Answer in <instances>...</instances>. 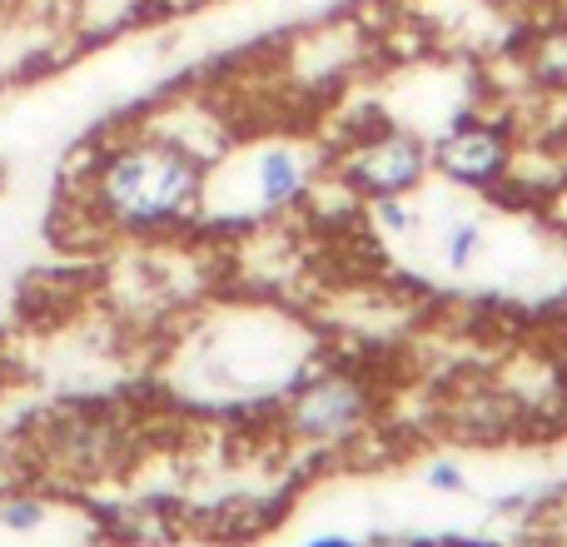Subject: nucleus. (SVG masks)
Instances as JSON below:
<instances>
[{"instance_id": "1", "label": "nucleus", "mask_w": 567, "mask_h": 547, "mask_svg": "<svg viewBox=\"0 0 567 547\" xmlns=\"http://www.w3.org/2000/svg\"><path fill=\"white\" fill-rule=\"evenodd\" d=\"M90 209L120 235H169L209 199V159L175 135H135L110 145L90 169Z\"/></svg>"}, {"instance_id": "2", "label": "nucleus", "mask_w": 567, "mask_h": 547, "mask_svg": "<svg viewBox=\"0 0 567 547\" xmlns=\"http://www.w3.org/2000/svg\"><path fill=\"white\" fill-rule=\"evenodd\" d=\"M339 189H349L353 199H383V195H419L423 179L433 175V145L419 130L403 125H369L339 149L333 159Z\"/></svg>"}, {"instance_id": "3", "label": "nucleus", "mask_w": 567, "mask_h": 547, "mask_svg": "<svg viewBox=\"0 0 567 547\" xmlns=\"http://www.w3.org/2000/svg\"><path fill=\"white\" fill-rule=\"evenodd\" d=\"M369 389L353 373H313L284 399V433L309 448H343L369 429Z\"/></svg>"}, {"instance_id": "4", "label": "nucleus", "mask_w": 567, "mask_h": 547, "mask_svg": "<svg viewBox=\"0 0 567 547\" xmlns=\"http://www.w3.org/2000/svg\"><path fill=\"white\" fill-rule=\"evenodd\" d=\"M429 145L433 175H443L458 189H498L518 169V135H513V125H498V120L463 115Z\"/></svg>"}, {"instance_id": "5", "label": "nucleus", "mask_w": 567, "mask_h": 547, "mask_svg": "<svg viewBox=\"0 0 567 547\" xmlns=\"http://www.w3.org/2000/svg\"><path fill=\"white\" fill-rule=\"evenodd\" d=\"M319 185V155L303 140H265L245 155V209L279 215Z\"/></svg>"}, {"instance_id": "6", "label": "nucleus", "mask_w": 567, "mask_h": 547, "mask_svg": "<svg viewBox=\"0 0 567 547\" xmlns=\"http://www.w3.org/2000/svg\"><path fill=\"white\" fill-rule=\"evenodd\" d=\"M523 60H528L533 85L553 90V95H567V20H553V25L533 30Z\"/></svg>"}, {"instance_id": "7", "label": "nucleus", "mask_w": 567, "mask_h": 547, "mask_svg": "<svg viewBox=\"0 0 567 547\" xmlns=\"http://www.w3.org/2000/svg\"><path fill=\"white\" fill-rule=\"evenodd\" d=\"M488 245H493V235L478 215H453L443 225V265L453 274L478 269V259H488Z\"/></svg>"}, {"instance_id": "8", "label": "nucleus", "mask_w": 567, "mask_h": 547, "mask_svg": "<svg viewBox=\"0 0 567 547\" xmlns=\"http://www.w3.org/2000/svg\"><path fill=\"white\" fill-rule=\"evenodd\" d=\"M363 215L379 229L383 239H409L419 235V209H413V195H383V199H363Z\"/></svg>"}, {"instance_id": "9", "label": "nucleus", "mask_w": 567, "mask_h": 547, "mask_svg": "<svg viewBox=\"0 0 567 547\" xmlns=\"http://www.w3.org/2000/svg\"><path fill=\"white\" fill-rule=\"evenodd\" d=\"M50 518H55L50 503L35 498V493H10V498H0V533H10V538H35Z\"/></svg>"}, {"instance_id": "10", "label": "nucleus", "mask_w": 567, "mask_h": 547, "mask_svg": "<svg viewBox=\"0 0 567 547\" xmlns=\"http://www.w3.org/2000/svg\"><path fill=\"white\" fill-rule=\"evenodd\" d=\"M419 483L429 493H449V498H458L463 488H468V473L458 468V458H429L419 473Z\"/></svg>"}, {"instance_id": "11", "label": "nucleus", "mask_w": 567, "mask_h": 547, "mask_svg": "<svg viewBox=\"0 0 567 547\" xmlns=\"http://www.w3.org/2000/svg\"><path fill=\"white\" fill-rule=\"evenodd\" d=\"M303 547H363V543L349 538V533H319V538H309Z\"/></svg>"}, {"instance_id": "12", "label": "nucleus", "mask_w": 567, "mask_h": 547, "mask_svg": "<svg viewBox=\"0 0 567 547\" xmlns=\"http://www.w3.org/2000/svg\"><path fill=\"white\" fill-rule=\"evenodd\" d=\"M439 547H483V543H439Z\"/></svg>"}]
</instances>
